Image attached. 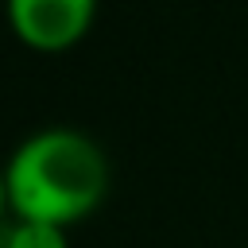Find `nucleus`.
Masks as SVG:
<instances>
[{"label":"nucleus","instance_id":"1","mask_svg":"<svg viewBox=\"0 0 248 248\" xmlns=\"http://www.w3.org/2000/svg\"><path fill=\"white\" fill-rule=\"evenodd\" d=\"M8 213L70 229L89 217L108 190L105 151L74 128H43L27 136L4 163Z\"/></svg>","mask_w":248,"mask_h":248},{"label":"nucleus","instance_id":"2","mask_svg":"<svg viewBox=\"0 0 248 248\" xmlns=\"http://www.w3.org/2000/svg\"><path fill=\"white\" fill-rule=\"evenodd\" d=\"M4 8L16 39L43 54L81 43L97 16V0H4Z\"/></svg>","mask_w":248,"mask_h":248},{"label":"nucleus","instance_id":"3","mask_svg":"<svg viewBox=\"0 0 248 248\" xmlns=\"http://www.w3.org/2000/svg\"><path fill=\"white\" fill-rule=\"evenodd\" d=\"M0 248H70L66 229L43 225V221H12Z\"/></svg>","mask_w":248,"mask_h":248},{"label":"nucleus","instance_id":"4","mask_svg":"<svg viewBox=\"0 0 248 248\" xmlns=\"http://www.w3.org/2000/svg\"><path fill=\"white\" fill-rule=\"evenodd\" d=\"M8 213V186H4V170H0V217Z\"/></svg>","mask_w":248,"mask_h":248}]
</instances>
